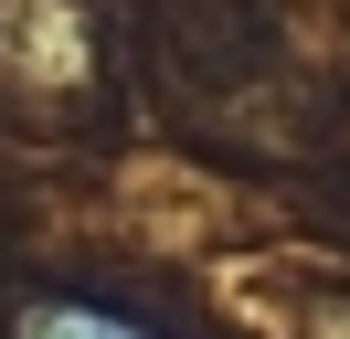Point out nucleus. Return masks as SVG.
I'll use <instances>...</instances> for the list:
<instances>
[{"instance_id":"nucleus-1","label":"nucleus","mask_w":350,"mask_h":339,"mask_svg":"<svg viewBox=\"0 0 350 339\" xmlns=\"http://www.w3.org/2000/svg\"><path fill=\"white\" fill-rule=\"evenodd\" d=\"M11 339H149V329L117 318V308H85V297H32L11 318Z\"/></svg>"}]
</instances>
